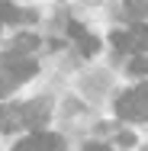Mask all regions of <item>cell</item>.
Wrapping results in <instances>:
<instances>
[{"instance_id": "obj_1", "label": "cell", "mask_w": 148, "mask_h": 151, "mask_svg": "<svg viewBox=\"0 0 148 151\" xmlns=\"http://www.w3.org/2000/svg\"><path fill=\"white\" fill-rule=\"evenodd\" d=\"M116 113L122 119H148V84L126 90L116 103Z\"/></svg>"}, {"instance_id": "obj_2", "label": "cell", "mask_w": 148, "mask_h": 151, "mask_svg": "<svg viewBox=\"0 0 148 151\" xmlns=\"http://www.w3.org/2000/svg\"><path fill=\"white\" fill-rule=\"evenodd\" d=\"M113 45L119 52H148V26H132L129 32H113Z\"/></svg>"}, {"instance_id": "obj_3", "label": "cell", "mask_w": 148, "mask_h": 151, "mask_svg": "<svg viewBox=\"0 0 148 151\" xmlns=\"http://www.w3.org/2000/svg\"><path fill=\"white\" fill-rule=\"evenodd\" d=\"M58 148H61V138L52 132H32L29 138L16 142V151H58Z\"/></svg>"}, {"instance_id": "obj_4", "label": "cell", "mask_w": 148, "mask_h": 151, "mask_svg": "<svg viewBox=\"0 0 148 151\" xmlns=\"http://www.w3.org/2000/svg\"><path fill=\"white\" fill-rule=\"evenodd\" d=\"M19 109V125H29V129H35V125H42V122L48 119V106L39 100V103H26V106H16Z\"/></svg>"}, {"instance_id": "obj_5", "label": "cell", "mask_w": 148, "mask_h": 151, "mask_svg": "<svg viewBox=\"0 0 148 151\" xmlns=\"http://www.w3.org/2000/svg\"><path fill=\"white\" fill-rule=\"evenodd\" d=\"M68 32H71V35L77 39V45H81V55H93V52L100 48V42H97L93 35H87L81 23H74V19H71V23H68Z\"/></svg>"}, {"instance_id": "obj_6", "label": "cell", "mask_w": 148, "mask_h": 151, "mask_svg": "<svg viewBox=\"0 0 148 151\" xmlns=\"http://www.w3.org/2000/svg\"><path fill=\"white\" fill-rule=\"evenodd\" d=\"M122 10H126L129 19H139V16H145V13H148V0H126Z\"/></svg>"}, {"instance_id": "obj_7", "label": "cell", "mask_w": 148, "mask_h": 151, "mask_svg": "<svg viewBox=\"0 0 148 151\" xmlns=\"http://www.w3.org/2000/svg\"><path fill=\"white\" fill-rule=\"evenodd\" d=\"M129 71H132V74H148V58H142V55L132 58L129 61Z\"/></svg>"}, {"instance_id": "obj_8", "label": "cell", "mask_w": 148, "mask_h": 151, "mask_svg": "<svg viewBox=\"0 0 148 151\" xmlns=\"http://www.w3.org/2000/svg\"><path fill=\"white\" fill-rule=\"evenodd\" d=\"M87 151H110L106 145H87Z\"/></svg>"}]
</instances>
